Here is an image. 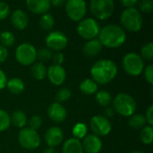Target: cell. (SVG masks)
<instances>
[{
  "instance_id": "obj_25",
  "label": "cell",
  "mask_w": 153,
  "mask_h": 153,
  "mask_svg": "<svg viewBox=\"0 0 153 153\" xmlns=\"http://www.w3.org/2000/svg\"><path fill=\"white\" fill-rule=\"evenodd\" d=\"M129 126L134 129H142L146 125L145 117L143 114H134L129 118Z\"/></svg>"
},
{
  "instance_id": "obj_37",
  "label": "cell",
  "mask_w": 153,
  "mask_h": 153,
  "mask_svg": "<svg viewBox=\"0 0 153 153\" xmlns=\"http://www.w3.org/2000/svg\"><path fill=\"white\" fill-rule=\"evenodd\" d=\"M10 14V6L5 2H0V21L4 20Z\"/></svg>"
},
{
  "instance_id": "obj_20",
  "label": "cell",
  "mask_w": 153,
  "mask_h": 153,
  "mask_svg": "<svg viewBox=\"0 0 153 153\" xmlns=\"http://www.w3.org/2000/svg\"><path fill=\"white\" fill-rule=\"evenodd\" d=\"M83 149L80 140L70 138L63 145V153H83Z\"/></svg>"
},
{
  "instance_id": "obj_1",
  "label": "cell",
  "mask_w": 153,
  "mask_h": 153,
  "mask_svg": "<svg viewBox=\"0 0 153 153\" xmlns=\"http://www.w3.org/2000/svg\"><path fill=\"white\" fill-rule=\"evenodd\" d=\"M117 74L116 63L109 59H101L95 62L91 67V75L97 84H107L112 82Z\"/></svg>"
},
{
  "instance_id": "obj_42",
  "label": "cell",
  "mask_w": 153,
  "mask_h": 153,
  "mask_svg": "<svg viewBox=\"0 0 153 153\" xmlns=\"http://www.w3.org/2000/svg\"><path fill=\"white\" fill-rule=\"evenodd\" d=\"M7 56H8V50H7V48L0 44V63L4 62L7 59Z\"/></svg>"
},
{
  "instance_id": "obj_39",
  "label": "cell",
  "mask_w": 153,
  "mask_h": 153,
  "mask_svg": "<svg viewBox=\"0 0 153 153\" xmlns=\"http://www.w3.org/2000/svg\"><path fill=\"white\" fill-rule=\"evenodd\" d=\"M53 63L56 65H61L65 61V56L62 52H56L52 56Z\"/></svg>"
},
{
  "instance_id": "obj_13",
  "label": "cell",
  "mask_w": 153,
  "mask_h": 153,
  "mask_svg": "<svg viewBox=\"0 0 153 153\" xmlns=\"http://www.w3.org/2000/svg\"><path fill=\"white\" fill-rule=\"evenodd\" d=\"M47 76L52 84L56 86H60L65 82L66 73L62 65H52L47 71Z\"/></svg>"
},
{
  "instance_id": "obj_6",
  "label": "cell",
  "mask_w": 153,
  "mask_h": 153,
  "mask_svg": "<svg viewBox=\"0 0 153 153\" xmlns=\"http://www.w3.org/2000/svg\"><path fill=\"white\" fill-rule=\"evenodd\" d=\"M122 65L125 72L132 76H138L144 70V61L136 53L126 54L123 58Z\"/></svg>"
},
{
  "instance_id": "obj_8",
  "label": "cell",
  "mask_w": 153,
  "mask_h": 153,
  "mask_svg": "<svg viewBox=\"0 0 153 153\" xmlns=\"http://www.w3.org/2000/svg\"><path fill=\"white\" fill-rule=\"evenodd\" d=\"M100 27L94 18H86L80 21L77 26V33L82 39L91 40L99 36Z\"/></svg>"
},
{
  "instance_id": "obj_5",
  "label": "cell",
  "mask_w": 153,
  "mask_h": 153,
  "mask_svg": "<svg viewBox=\"0 0 153 153\" xmlns=\"http://www.w3.org/2000/svg\"><path fill=\"white\" fill-rule=\"evenodd\" d=\"M115 9L113 0H92L90 4V10L92 15L98 20L109 18Z\"/></svg>"
},
{
  "instance_id": "obj_35",
  "label": "cell",
  "mask_w": 153,
  "mask_h": 153,
  "mask_svg": "<svg viewBox=\"0 0 153 153\" xmlns=\"http://www.w3.org/2000/svg\"><path fill=\"white\" fill-rule=\"evenodd\" d=\"M27 123L29 124V128L34 131H37L42 125V118L39 116L35 115V116H32Z\"/></svg>"
},
{
  "instance_id": "obj_30",
  "label": "cell",
  "mask_w": 153,
  "mask_h": 153,
  "mask_svg": "<svg viewBox=\"0 0 153 153\" xmlns=\"http://www.w3.org/2000/svg\"><path fill=\"white\" fill-rule=\"evenodd\" d=\"M88 133V129L85 124L83 123H77L74 127H73V134L74 138H76L78 140L83 139Z\"/></svg>"
},
{
  "instance_id": "obj_40",
  "label": "cell",
  "mask_w": 153,
  "mask_h": 153,
  "mask_svg": "<svg viewBox=\"0 0 153 153\" xmlns=\"http://www.w3.org/2000/svg\"><path fill=\"white\" fill-rule=\"evenodd\" d=\"M145 117V119H146V122L149 124V126H152L153 125V106L151 105L148 109L146 110V116Z\"/></svg>"
},
{
  "instance_id": "obj_9",
  "label": "cell",
  "mask_w": 153,
  "mask_h": 153,
  "mask_svg": "<svg viewBox=\"0 0 153 153\" xmlns=\"http://www.w3.org/2000/svg\"><path fill=\"white\" fill-rule=\"evenodd\" d=\"M18 142L22 148L26 150H34L40 145V137L37 131L25 127L19 132Z\"/></svg>"
},
{
  "instance_id": "obj_19",
  "label": "cell",
  "mask_w": 153,
  "mask_h": 153,
  "mask_svg": "<svg viewBox=\"0 0 153 153\" xmlns=\"http://www.w3.org/2000/svg\"><path fill=\"white\" fill-rule=\"evenodd\" d=\"M102 49V45L98 39L88 40L83 46V53L87 56H95Z\"/></svg>"
},
{
  "instance_id": "obj_18",
  "label": "cell",
  "mask_w": 153,
  "mask_h": 153,
  "mask_svg": "<svg viewBox=\"0 0 153 153\" xmlns=\"http://www.w3.org/2000/svg\"><path fill=\"white\" fill-rule=\"evenodd\" d=\"M11 22H12L13 26L15 29L19 30H23L28 26L29 17H28V14L24 11L21 9H17L12 13Z\"/></svg>"
},
{
  "instance_id": "obj_23",
  "label": "cell",
  "mask_w": 153,
  "mask_h": 153,
  "mask_svg": "<svg viewBox=\"0 0 153 153\" xmlns=\"http://www.w3.org/2000/svg\"><path fill=\"white\" fill-rule=\"evenodd\" d=\"M10 120H11V124H13L17 128H24V126L28 122L25 113L21 110L14 111L11 115Z\"/></svg>"
},
{
  "instance_id": "obj_48",
  "label": "cell",
  "mask_w": 153,
  "mask_h": 153,
  "mask_svg": "<svg viewBox=\"0 0 153 153\" xmlns=\"http://www.w3.org/2000/svg\"><path fill=\"white\" fill-rule=\"evenodd\" d=\"M0 33H1V32H0Z\"/></svg>"
},
{
  "instance_id": "obj_33",
  "label": "cell",
  "mask_w": 153,
  "mask_h": 153,
  "mask_svg": "<svg viewBox=\"0 0 153 153\" xmlns=\"http://www.w3.org/2000/svg\"><path fill=\"white\" fill-rule=\"evenodd\" d=\"M141 57L144 60H152L153 58V43H146L141 50Z\"/></svg>"
},
{
  "instance_id": "obj_31",
  "label": "cell",
  "mask_w": 153,
  "mask_h": 153,
  "mask_svg": "<svg viewBox=\"0 0 153 153\" xmlns=\"http://www.w3.org/2000/svg\"><path fill=\"white\" fill-rule=\"evenodd\" d=\"M11 125L9 114L0 108V132L6 131Z\"/></svg>"
},
{
  "instance_id": "obj_14",
  "label": "cell",
  "mask_w": 153,
  "mask_h": 153,
  "mask_svg": "<svg viewBox=\"0 0 153 153\" xmlns=\"http://www.w3.org/2000/svg\"><path fill=\"white\" fill-rule=\"evenodd\" d=\"M83 152L87 153H99L102 149L101 139L95 134H87L82 143Z\"/></svg>"
},
{
  "instance_id": "obj_27",
  "label": "cell",
  "mask_w": 153,
  "mask_h": 153,
  "mask_svg": "<svg viewBox=\"0 0 153 153\" xmlns=\"http://www.w3.org/2000/svg\"><path fill=\"white\" fill-rule=\"evenodd\" d=\"M95 100L101 107H108L112 102L111 94L108 91H100L96 93Z\"/></svg>"
},
{
  "instance_id": "obj_7",
  "label": "cell",
  "mask_w": 153,
  "mask_h": 153,
  "mask_svg": "<svg viewBox=\"0 0 153 153\" xmlns=\"http://www.w3.org/2000/svg\"><path fill=\"white\" fill-rule=\"evenodd\" d=\"M15 58L22 65H33L37 59V49L30 43H22L15 49Z\"/></svg>"
},
{
  "instance_id": "obj_15",
  "label": "cell",
  "mask_w": 153,
  "mask_h": 153,
  "mask_svg": "<svg viewBox=\"0 0 153 153\" xmlns=\"http://www.w3.org/2000/svg\"><path fill=\"white\" fill-rule=\"evenodd\" d=\"M48 115L53 122L62 123L66 119L67 111L62 104L58 102H54L48 107Z\"/></svg>"
},
{
  "instance_id": "obj_11",
  "label": "cell",
  "mask_w": 153,
  "mask_h": 153,
  "mask_svg": "<svg viewBox=\"0 0 153 153\" xmlns=\"http://www.w3.org/2000/svg\"><path fill=\"white\" fill-rule=\"evenodd\" d=\"M45 41L47 48H49L51 51L54 50L56 52H60V50L64 49L67 46L68 39L66 35L62 31L54 30L47 35Z\"/></svg>"
},
{
  "instance_id": "obj_21",
  "label": "cell",
  "mask_w": 153,
  "mask_h": 153,
  "mask_svg": "<svg viewBox=\"0 0 153 153\" xmlns=\"http://www.w3.org/2000/svg\"><path fill=\"white\" fill-rule=\"evenodd\" d=\"M6 88L12 94L18 95V94H21L24 91L25 86H24V82L22 79L13 77V78L10 79L9 81H7Z\"/></svg>"
},
{
  "instance_id": "obj_17",
  "label": "cell",
  "mask_w": 153,
  "mask_h": 153,
  "mask_svg": "<svg viewBox=\"0 0 153 153\" xmlns=\"http://www.w3.org/2000/svg\"><path fill=\"white\" fill-rule=\"evenodd\" d=\"M28 9L36 14H45L51 7L49 0H28L26 2Z\"/></svg>"
},
{
  "instance_id": "obj_46",
  "label": "cell",
  "mask_w": 153,
  "mask_h": 153,
  "mask_svg": "<svg viewBox=\"0 0 153 153\" xmlns=\"http://www.w3.org/2000/svg\"><path fill=\"white\" fill-rule=\"evenodd\" d=\"M43 153H56V150L52 147H48V148L44 150Z\"/></svg>"
},
{
  "instance_id": "obj_34",
  "label": "cell",
  "mask_w": 153,
  "mask_h": 153,
  "mask_svg": "<svg viewBox=\"0 0 153 153\" xmlns=\"http://www.w3.org/2000/svg\"><path fill=\"white\" fill-rule=\"evenodd\" d=\"M71 94H72V92L69 89H67V88L60 89L56 95V102L61 104V102H65V101L68 100L71 98Z\"/></svg>"
},
{
  "instance_id": "obj_45",
  "label": "cell",
  "mask_w": 153,
  "mask_h": 153,
  "mask_svg": "<svg viewBox=\"0 0 153 153\" xmlns=\"http://www.w3.org/2000/svg\"><path fill=\"white\" fill-rule=\"evenodd\" d=\"M114 108H107V110H106V115L108 116V117H113V115H114Z\"/></svg>"
},
{
  "instance_id": "obj_3",
  "label": "cell",
  "mask_w": 153,
  "mask_h": 153,
  "mask_svg": "<svg viewBox=\"0 0 153 153\" xmlns=\"http://www.w3.org/2000/svg\"><path fill=\"white\" fill-rule=\"evenodd\" d=\"M122 28L130 32H137L143 27V16L141 12L134 8H126L120 16Z\"/></svg>"
},
{
  "instance_id": "obj_26",
  "label": "cell",
  "mask_w": 153,
  "mask_h": 153,
  "mask_svg": "<svg viewBox=\"0 0 153 153\" xmlns=\"http://www.w3.org/2000/svg\"><path fill=\"white\" fill-rule=\"evenodd\" d=\"M39 27L46 31L51 30L55 25V19L52 14L47 13L43 15H41L39 19Z\"/></svg>"
},
{
  "instance_id": "obj_4",
  "label": "cell",
  "mask_w": 153,
  "mask_h": 153,
  "mask_svg": "<svg viewBox=\"0 0 153 153\" xmlns=\"http://www.w3.org/2000/svg\"><path fill=\"white\" fill-rule=\"evenodd\" d=\"M112 101L114 110L122 117H130L136 110V102L134 99L127 93H118Z\"/></svg>"
},
{
  "instance_id": "obj_29",
  "label": "cell",
  "mask_w": 153,
  "mask_h": 153,
  "mask_svg": "<svg viewBox=\"0 0 153 153\" xmlns=\"http://www.w3.org/2000/svg\"><path fill=\"white\" fill-rule=\"evenodd\" d=\"M14 42H15V38L11 31L5 30L0 33V43L4 48L12 47L14 44Z\"/></svg>"
},
{
  "instance_id": "obj_16",
  "label": "cell",
  "mask_w": 153,
  "mask_h": 153,
  "mask_svg": "<svg viewBox=\"0 0 153 153\" xmlns=\"http://www.w3.org/2000/svg\"><path fill=\"white\" fill-rule=\"evenodd\" d=\"M64 139V132L57 126L50 127L45 134V141L48 147L55 148L62 143Z\"/></svg>"
},
{
  "instance_id": "obj_22",
  "label": "cell",
  "mask_w": 153,
  "mask_h": 153,
  "mask_svg": "<svg viewBox=\"0 0 153 153\" xmlns=\"http://www.w3.org/2000/svg\"><path fill=\"white\" fill-rule=\"evenodd\" d=\"M47 71L48 69L43 63L37 62L32 65L31 69H30V74L34 79L38 81H42L47 76Z\"/></svg>"
},
{
  "instance_id": "obj_38",
  "label": "cell",
  "mask_w": 153,
  "mask_h": 153,
  "mask_svg": "<svg viewBox=\"0 0 153 153\" xmlns=\"http://www.w3.org/2000/svg\"><path fill=\"white\" fill-rule=\"evenodd\" d=\"M144 72V77L146 79V81L150 83H153V65H149L148 66H146V68L143 70Z\"/></svg>"
},
{
  "instance_id": "obj_28",
  "label": "cell",
  "mask_w": 153,
  "mask_h": 153,
  "mask_svg": "<svg viewBox=\"0 0 153 153\" xmlns=\"http://www.w3.org/2000/svg\"><path fill=\"white\" fill-rule=\"evenodd\" d=\"M140 139L143 143L151 145L153 142V129L151 126H145L140 133Z\"/></svg>"
},
{
  "instance_id": "obj_41",
  "label": "cell",
  "mask_w": 153,
  "mask_h": 153,
  "mask_svg": "<svg viewBox=\"0 0 153 153\" xmlns=\"http://www.w3.org/2000/svg\"><path fill=\"white\" fill-rule=\"evenodd\" d=\"M7 81L8 80H7L6 74H4V72L2 69H0V91L6 87Z\"/></svg>"
},
{
  "instance_id": "obj_43",
  "label": "cell",
  "mask_w": 153,
  "mask_h": 153,
  "mask_svg": "<svg viewBox=\"0 0 153 153\" xmlns=\"http://www.w3.org/2000/svg\"><path fill=\"white\" fill-rule=\"evenodd\" d=\"M121 4L126 8H134L138 4V1L137 0H122Z\"/></svg>"
},
{
  "instance_id": "obj_44",
  "label": "cell",
  "mask_w": 153,
  "mask_h": 153,
  "mask_svg": "<svg viewBox=\"0 0 153 153\" xmlns=\"http://www.w3.org/2000/svg\"><path fill=\"white\" fill-rule=\"evenodd\" d=\"M50 3H51V6L53 5L55 7H59L65 4L64 0H53V1H50Z\"/></svg>"
},
{
  "instance_id": "obj_10",
  "label": "cell",
  "mask_w": 153,
  "mask_h": 153,
  "mask_svg": "<svg viewBox=\"0 0 153 153\" xmlns=\"http://www.w3.org/2000/svg\"><path fill=\"white\" fill-rule=\"evenodd\" d=\"M67 16L74 22H80L87 12V4L83 0H68L65 4Z\"/></svg>"
},
{
  "instance_id": "obj_24",
  "label": "cell",
  "mask_w": 153,
  "mask_h": 153,
  "mask_svg": "<svg viewBox=\"0 0 153 153\" xmlns=\"http://www.w3.org/2000/svg\"><path fill=\"white\" fill-rule=\"evenodd\" d=\"M80 91L85 95H92L98 91V84L92 79H84L80 84Z\"/></svg>"
},
{
  "instance_id": "obj_36",
  "label": "cell",
  "mask_w": 153,
  "mask_h": 153,
  "mask_svg": "<svg viewBox=\"0 0 153 153\" xmlns=\"http://www.w3.org/2000/svg\"><path fill=\"white\" fill-rule=\"evenodd\" d=\"M139 4V11L143 13H150L153 10V1L152 0H142L138 2Z\"/></svg>"
},
{
  "instance_id": "obj_2",
  "label": "cell",
  "mask_w": 153,
  "mask_h": 153,
  "mask_svg": "<svg viewBox=\"0 0 153 153\" xmlns=\"http://www.w3.org/2000/svg\"><path fill=\"white\" fill-rule=\"evenodd\" d=\"M99 40L102 46L110 48L121 47L126 40V30L116 24H108L100 29L99 33Z\"/></svg>"
},
{
  "instance_id": "obj_12",
  "label": "cell",
  "mask_w": 153,
  "mask_h": 153,
  "mask_svg": "<svg viewBox=\"0 0 153 153\" xmlns=\"http://www.w3.org/2000/svg\"><path fill=\"white\" fill-rule=\"evenodd\" d=\"M90 127L97 136H106L112 129L111 123L104 116H94L90 122Z\"/></svg>"
},
{
  "instance_id": "obj_32",
  "label": "cell",
  "mask_w": 153,
  "mask_h": 153,
  "mask_svg": "<svg viewBox=\"0 0 153 153\" xmlns=\"http://www.w3.org/2000/svg\"><path fill=\"white\" fill-rule=\"evenodd\" d=\"M53 53L52 51L48 48H41L39 50H37V58L41 62H48L52 58Z\"/></svg>"
},
{
  "instance_id": "obj_47",
  "label": "cell",
  "mask_w": 153,
  "mask_h": 153,
  "mask_svg": "<svg viewBox=\"0 0 153 153\" xmlns=\"http://www.w3.org/2000/svg\"><path fill=\"white\" fill-rule=\"evenodd\" d=\"M131 153H143V152H139V151H135V152H131Z\"/></svg>"
}]
</instances>
